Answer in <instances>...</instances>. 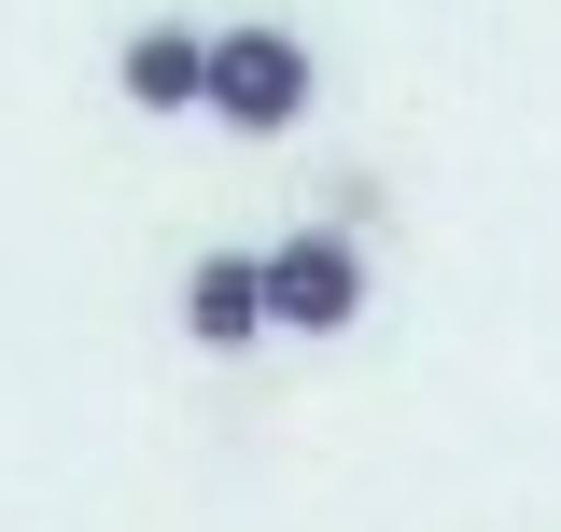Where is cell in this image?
I'll use <instances>...</instances> for the list:
<instances>
[{
  "label": "cell",
  "instance_id": "1",
  "mask_svg": "<svg viewBox=\"0 0 561 532\" xmlns=\"http://www.w3.org/2000/svg\"><path fill=\"white\" fill-rule=\"evenodd\" d=\"M309 84H323V70H309V43L253 14V28H210L197 113H210L225 140H280V127H309Z\"/></svg>",
  "mask_w": 561,
  "mask_h": 532
},
{
  "label": "cell",
  "instance_id": "2",
  "mask_svg": "<svg viewBox=\"0 0 561 532\" xmlns=\"http://www.w3.org/2000/svg\"><path fill=\"white\" fill-rule=\"evenodd\" d=\"M253 280H267V336H351V323H365V239H351V224L267 239Z\"/></svg>",
  "mask_w": 561,
  "mask_h": 532
},
{
  "label": "cell",
  "instance_id": "3",
  "mask_svg": "<svg viewBox=\"0 0 561 532\" xmlns=\"http://www.w3.org/2000/svg\"><path fill=\"white\" fill-rule=\"evenodd\" d=\"M197 70H210V28H183V14H154V28H127V43H113L127 113H197Z\"/></svg>",
  "mask_w": 561,
  "mask_h": 532
},
{
  "label": "cell",
  "instance_id": "4",
  "mask_svg": "<svg viewBox=\"0 0 561 532\" xmlns=\"http://www.w3.org/2000/svg\"><path fill=\"white\" fill-rule=\"evenodd\" d=\"M183 336H197V350H253V336H267L253 253H197V266H183Z\"/></svg>",
  "mask_w": 561,
  "mask_h": 532
}]
</instances>
